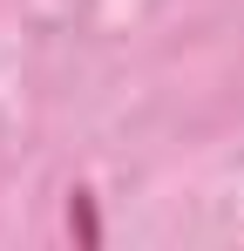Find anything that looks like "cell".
<instances>
[{"mask_svg": "<svg viewBox=\"0 0 244 251\" xmlns=\"http://www.w3.org/2000/svg\"><path fill=\"white\" fill-rule=\"evenodd\" d=\"M68 231H75L81 245H95V238H102V224H95V210H88V197H75V204H68Z\"/></svg>", "mask_w": 244, "mask_h": 251, "instance_id": "cell-1", "label": "cell"}]
</instances>
